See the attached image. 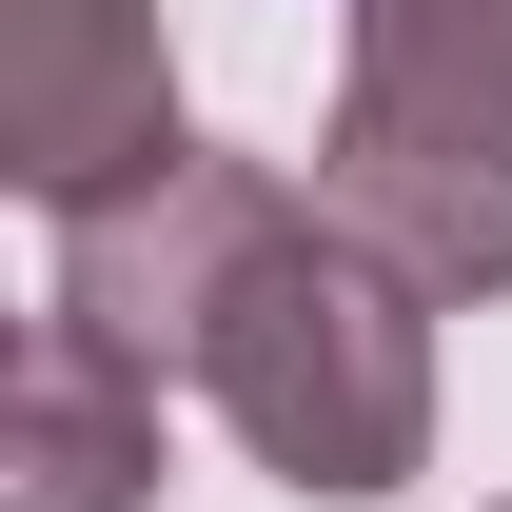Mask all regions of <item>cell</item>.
I'll return each mask as SVG.
<instances>
[{"label":"cell","instance_id":"6da1fadb","mask_svg":"<svg viewBox=\"0 0 512 512\" xmlns=\"http://www.w3.org/2000/svg\"><path fill=\"white\" fill-rule=\"evenodd\" d=\"M178 375L217 394V434L276 493H316V512H375V493L434 473V296L335 197H276L237 237V276H217V316H197Z\"/></svg>","mask_w":512,"mask_h":512},{"label":"cell","instance_id":"7a4b0ae2","mask_svg":"<svg viewBox=\"0 0 512 512\" xmlns=\"http://www.w3.org/2000/svg\"><path fill=\"white\" fill-rule=\"evenodd\" d=\"M316 197L414 296H512V0H355Z\"/></svg>","mask_w":512,"mask_h":512},{"label":"cell","instance_id":"3957f363","mask_svg":"<svg viewBox=\"0 0 512 512\" xmlns=\"http://www.w3.org/2000/svg\"><path fill=\"white\" fill-rule=\"evenodd\" d=\"M178 138V60H158V0H0V178L40 217L138 197Z\"/></svg>","mask_w":512,"mask_h":512},{"label":"cell","instance_id":"277c9868","mask_svg":"<svg viewBox=\"0 0 512 512\" xmlns=\"http://www.w3.org/2000/svg\"><path fill=\"white\" fill-rule=\"evenodd\" d=\"M276 197H296V178H276V158H217V138H197V158H158L138 197L60 217V316H99L138 375H178L197 316H217V276H237V237L276 217Z\"/></svg>","mask_w":512,"mask_h":512},{"label":"cell","instance_id":"5b68a950","mask_svg":"<svg viewBox=\"0 0 512 512\" xmlns=\"http://www.w3.org/2000/svg\"><path fill=\"white\" fill-rule=\"evenodd\" d=\"M0 512H158V375H138L99 316H40V335H20Z\"/></svg>","mask_w":512,"mask_h":512},{"label":"cell","instance_id":"8992f818","mask_svg":"<svg viewBox=\"0 0 512 512\" xmlns=\"http://www.w3.org/2000/svg\"><path fill=\"white\" fill-rule=\"evenodd\" d=\"M493 512H512V493H493Z\"/></svg>","mask_w":512,"mask_h":512}]
</instances>
